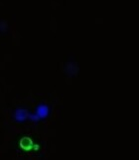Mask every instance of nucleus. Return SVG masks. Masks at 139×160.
I'll return each mask as SVG.
<instances>
[{"instance_id": "4", "label": "nucleus", "mask_w": 139, "mask_h": 160, "mask_svg": "<svg viewBox=\"0 0 139 160\" xmlns=\"http://www.w3.org/2000/svg\"><path fill=\"white\" fill-rule=\"evenodd\" d=\"M20 145L22 148H24L25 150H30L32 146V140L30 138H28V137H24L23 139H21Z\"/></svg>"}, {"instance_id": "2", "label": "nucleus", "mask_w": 139, "mask_h": 160, "mask_svg": "<svg viewBox=\"0 0 139 160\" xmlns=\"http://www.w3.org/2000/svg\"><path fill=\"white\" fill-rule=\"evenodd\" d=\"M29 112L25 108H17L14 112V119L17 122H24L29 119Z\"/></svg>"}, {"instance_id": "3", "label": "nucleus", "mask_w": 139, "mask_h": 160, "mask_svg": "<svg viewBox=\"0 0 139 160\" xmlns=\"http://www.w3.org/2000/svg\"><path fill=\"white\" fill-rule=\"evenodd\" d=\"M65 73L69 77H75L79 73V66L76 62L70 61L65 65Z\"/></svg>"}, {"instance_id": "1", "label": "nucleus", "mask_w": 139, "mask_h": 160, "mask_svg": "<svg viewBox=\"0 0 139 160\" xmlns=\"http://www.w3.org/2000/svg\"><path fill=\"white\" fill-rule=\"evenodd\" d=\"M50 114V108L46 103H40L36 108L34 113L29 114V119L32 121H39L44 118H47Z\"/></svg>"}]
</instances>
